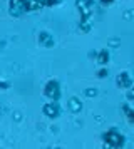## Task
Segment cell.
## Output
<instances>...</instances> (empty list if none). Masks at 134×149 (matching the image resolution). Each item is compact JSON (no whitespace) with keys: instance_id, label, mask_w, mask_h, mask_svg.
Masks as SVG:
<instances>
[{"instance_id":"6","label":"cell","mask_w":134,"mask_h":149,"mask_svg":"<svg viewBox=\"0 0 134 149\" xmlns=\"http://www.w3.org/2000/svg\"><path fill=\"white\" fill-rule=\"evenodd\" d=\"M127 97H129V99H134V89H133V91H129V94H127Z\"/></svg>"},{"instance_id":"2","label":"cell","mask_w":134,"mask_h":149,"mask_svg":"<svg viewBox=\"0 0 134 149\" xmlns=\"http://www.w3.org/2000/svg\"><path fill=\"white\" fill-rule=\"evenodd\" d=\"M117 84L122 86V87H129V86H131V79H129V75H127L126 72H122V74L117 77Z\"/></svg>"},{"instance_id":"5","label":"cell","mask_w":134,"mask_h":149,"mask_svg":"<svg viewBox=\"0 0 134 149\" xmlns=\"http://www.w3.org/2000/svg\"><path fill=\"white\" fill-rule=\"evenodd\" d=\"M100 62H106L107 61V54L106 52H100V59H99Z\"/></svg>"},{"instance_id":"3","label":"cell","mask_w":134,"mask_h":149,"mask_svg":"<svg viewBox=\"0 0 134 149\" xmlns=\"http://www.w3.org/2000/svg\"><path fill=\"white\" fill-rule=\"evenodd\" d=\"M69 106H70V111H72V112H79L80 109H82V104H80V102L77 101L75 97H72V99H70Z\"/></svg>"},{"instance_id":"1","label":"cell","mask_w":134,"mask_h":149,"mask_svg":"<svg viewBox=\"0 0 134 149\" xmlns=\"http://www.w3.org/2000/svg\"><path fill=\"white\" fill-rule=\"evenodd\" d=\"M106 141L111 144V146H121L122 144V137L119 134H116V132H109L106 136Z\"/></svg>"},{"instance_id":"4","label":"cell","mask_w":134,"mask_h":149,"mask_svg":"<svg viewBox=\"0 0 134 149\" xmlns=\"http://www.w3.org/2000/svg\"><path fill=\"white\" fill-rule=\"evenodd\" d=\"M97 94V91H96V89H87V95H91V97H92V95H96Z\"/></svg>"}]
</instances>
